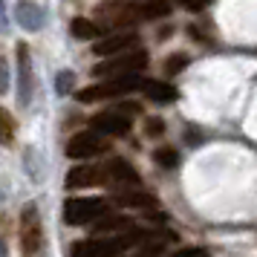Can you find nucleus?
<instances>
[{
    "label": "nucleus",
    "mask_w": 257,
    "mask_h": 257,
    "mask_svg": "<svg viewBox=\"0 0 257 257\" xmlns=\"http://www.w3.org/2000/svg\"><path fill=\"white\" fill-rule=\"evenodd\" d=\"M90 127L101 136H127L130 133V118L121 110H104V113H95L90 118Z\"/></svg>",
    "instance_id": "0eeeda50"
},
{
    "label": "nucleus",
    "mask_w": 257,
    "mask_h": 257,
    "mask_svg": "<svg viewBox=\"0 0 257 257\" xmlns=\"http://www.w3.org/2000/svg\"><path fill=\"white\" fill-rule=\"evenodd\" d=\"M136 44H139V35H136V32H113V35L101 38L93 47V52L101 55V58H107V55H118V52H124V49H133Z\"/></svg>",
    "instance_id": "1a4fd4ad"
},
{
    "label": "nucleus",
    "mask_w": 257,
    "mask_h": 257,
    "mask_svg": "<svg viewBox=\"0 0 257 257\" xmlns=\"http://www.w3.org/2000/svg\"><path fill=\"white\" fill-rule=\"evenodd\" d=\"M6 87H9V78H6V61L0 55V95L6 93Z\"/></svg>",
    "instance_id": "b1692460"
},
{
    "label": "nucleus",
    "mask_w": 257,
    "mask_h": 257,
    "mask_svg": "<svg viewBox=\"0 0 257 257\" xmlns=\"http://www.w3.org/2000/svg\"><path fill=\"white\" fill-rule=\"evenodd\" d=\"M18 18L26 24V29H38V24H41V12H38V6H32V0L18 3Z\"/></svg>",
    "instance_id": "dca6fc26"
},
{
    "label": "nucleus",
    "mask_w": 257,
    "mask_h": 257,
    "mask_svg": "<svg viewBox=\"0 0 257 257\" xmlns=\"http://www.w3.org/2000/svg\"><path fill=\"white\" fill-rule=\"evenodd\" d=\"M110 145L104 142L101 133H95V130H81V133H75L70 142H67V156L70 159H93V156H101Z\"/></svg>",
    "instance_id": "423d86ee"
},
{
    "label": "nucleus",
    "mask_w": 257,
    "mask_h": 257,
    "mask_svg": "<svg viewBox=\"0 0 257 257\" xmlns=\"http://www.w3.org/2000/svg\"><path fill=\"white\" fill-rule=\"evenodd\" d=\"M153 162L159 165V168H176V165H179V153H176L174 148H156Z\"/></svg>",
    "instance_id": "a211bd4d"
},
{
    "label": "nucleus",
    "mask_w": 257,
    "mask_h": 257,
    "mask_svg": "<svg viewBox=\"0 0 257 257\" xmlns=\"http://www.w3.org/2000/svg\"><path fill=\"white\" fill-rule=\"evenodd\" d=\"M151 240V231L142 228H127L124 234H113V237H93V240H78L72 243L70 257H118L124 248Z\"/></svg>",
    "instance_id": "f257e3e1"
},
{
    "label": "nucleus",
    "mask_w": 257,
    "mask_h": 257,
    "mask_svg": "<svg viewBox=\"0 0 257 257\" xmlns=\"http://www.w3.org/2000/svg\"><path fill=\"white\" fill-rule=\"evenodd\" d=\"M113 199H116L118 205H124V208H156V197H151L148 191H136V188L118 191Z\"/></svg>",
    "instance_id": "4468645a"
},
{
    "label": "nucleus",
    "mask_w": 257,
    "mask_h": 257,
    "mask_svg": "<svg viewBox=\"0 0 257 257\" xmlns=\"http://www.w3.org/2000/svg\"><path fill=\"white\" fill-rule=\"evenodd\" d=\"M139 72H133V75H116V78H107V81H98V84H90V87H84L78 90V101L81 104H93V101H107V98H118V95H127L133 90H139Z\"/></svg>",
    "instance_id": "20e7f679"
},
{
    "label": "nucleus",
    "mask_w": 257,
    "mask_h": 257,
    "mask_svg": "<svg viewBox=\"0 0 257 257\" xmlns=\"http://www.w3.org/2000/svg\"><path fill=\"white\" fill-rule=\"evenodd\" d=\"M179 3H182V9H188V12H199V9H205L214 0H179Z\"/></svg>",
    "instance_id": "4be33fe9"
},
{
    "label": "nucleus",
    "mask_w": 257,
    "mask_h": 257,
    "mask_svg": "<svg viewBox=\"0 0 257 257\" xmlns=\"http://www.w3.org/2000/svg\"><path fill=\"white\" fill-rule=\"evenodd\" d=\"M148 52L145 49H124L118 55H107L93 67V75L98 78H116V75H133V72H142L148 67Z\"/></svg>",
    "instance_id": "7ed1b4c3"
},
{
    "label": "nucleus",
    "mask_w": 257,
    "mask_h": 257,
    "mask_svg": "<svg viewBox=\"0 0 257 257\" xmlns=\"http://www.w3.org/2000/svg\"><path fill=\"white\" fill-rule=\"evenodd\" d=\"M107 182V174H104V165H75L64 185L70 191H78V188H95V185H104Z\"/></svg>",
    "instance_id": "6e6552de"
},
{
    "label": "nucleus",
    "mask_w": 257,
    "mask_h": 257,
    "mask_svg": "<svg viewBox=\"0 0 257 257\" xmlns=\"http://www.w3.org/2000/svg\"><path fill=\"white\" fill-rule=\"evenodd\" d=\"M159 248H162L159 243H156V245H148V248H142L139 254H133V257H159Z\"/></svg>",
    "instance_id": "393cba45"
},
{
    "label": "nucleus",
    "mask_w": 257,
    "mask_h": 257,
    "mask_svg": "<svg viewBox=\"0 0 257 257\" xmlns=\"http://www.w3.org/2000/svg\"><path fill=\"white\" fill-rule=\"evenodd\" d=\"M104 174H107V182H113V185H139V174H136V168L127 162V159H110L104 165Z\"/></svg>",
    "instance_id": "9d476101"
},
{
    "label": "nucleus",
    "mask_w": 257,
    "mask_h": 257,
    "mask_svg": "<svg viewBox=\"0 0 257 257\" xmlns=\"http://www.w3.org/2000/svg\"><path fill=\"white\" fill-rule=\"evenodd\" d=\"M18 245H21V257H44L47 254V237H44V225L38 217L35 205H26L18 220Z\"/></svg>",
    "instance_id": "f03ea898"
},
{
    "label": "nucleus",
    "mask_w": 257,
    "mask_h": 257,
    "mask_svg": "<svg viewBox=\"0 0 257 257\" xmlns=\"http://www.w3.org/2000/svg\"><path fill=\"white\" fill-rule=\"evenodd\" d=\"M18 81H21V101L29 104V98H32V87H35V78H32V58H29V47L21 44L18 47Z\"/></svg>",
    "instance_id": "9b49d317"
},
{
    "label": "nucleus",
    "mask_w": 257,
    "mask_h": 257,
    "mask_svg": "<svg viewBox=\"0 0 257 257\" xmlns=\"http://www.w3.org/2000/svg\"><path fill=\"white\" fill-rule=\"evenodd\" d=\"M107 214V199L101 197H70L64 202V222L67 225H87Z\"/></svg>",
    "instance_id": "39448f33"
},
{
    "label": "nucleus",
    "mask_w": 257,
    "mask_h": 257,
    "mask_svg": "<svg viewBox=\"0 0 257 257\" xmlns=\"http://www.w3.org/2000/svg\"><path fill=\"white\" fill-rule=\"evenodd\" d=\"M15 142V118L6 107H0V145H12Z\"/></svg>",
    "instance_id": "f3484780"
},
{
    "label": "nucleus",
    "mask_w": 257,
    "mask_h": 257,
    "mask_svg": "<svg viewBox=\"0 0 257 257\" xmlns=\"http://www.w3.org/2000/svg\"><path fill=\"white\" fill-rule=\"evenodd\" d=\"M72 87V72L67 70V72H61V78H58V93H67Z\"/></svg>",
    "instance_id": "5701e85b"
},
{
    "label": "nucleus",
    "mask_w": 257,
    "mask_h": 257,
    "mask_svg": "<svg viewBox=\"0 0 257 257\" xmlns=\"http://www.w3.org/2000/svg\"><path fill=\"white\" fill-rule=\"evenodd\" d=\"M171 257H208V251H205V248H199V245H188V248L174 251Z\"/></svg>",
    "instance_id": "412c9836"
},
{
    "label": "nucleus",
    "mask_w": 257,
    "mask_h": 257,
    "mask_svg": "<svg viewBox=\"0 0 257 257\" xmlns=\"http://www.w3.org/2000/svg\"><path fill=\"white\" fill-rule=\"evenodd\" d=\"M145 133H148V136H162L165 121L162 118H148V121H145Z\"/></svg>",
    "instance_id": "aec40b11"
},
{
    "label": "nucleus",
    "mask_w": 257,
    "mask_h": 257,
    "mask_svg": "<svg viewBox=\"0 0 257 257\" xmlns=\"http://www.w3.org/2000/svg\"><path fill=\"white\" fill-rule=\"evenodd\" d=\"M70 32L78 41H95V38L104 32V26L98 24V21H90V18H75L70 24Z\"/></svg>",
    "instance_id": "2eb2a0df"
},
{
    "label": "nucleus",
    "mask_w": 257,
    "mask_h": 257,
    "mask_svg": "<svg viewBox=\"0 0 257 257\" xmlns=\"http://www.w3.org/2000/svg\"><path fill=\"white\" fill-rule=\"evenodd\" d=\"M185 67H188L185 55H171V58L165 61V72H168V75H176V72H182Z\"/></svg>",
    "instance_id": "6ab92c4d"
},
{
    "label": "nucleus",
    "mask_w": 257,
    "mask_h": 257,
    "mask_svg": "<svg viewBox=\"0 0 257 257\" xmlns=\"http://www.w3.org/2000/svg\"><path fill=\"white\" fill-rule=\"evenodd\" d=\"M127 228H133V220L124 217V214H101L93 222L95 234H121V231H127Z\"/></svg>",
    "instance_id": "ddd939ff"
},
{
    "label": "nucleus",
    "mask_w": 257,
    "mask_h": 257,
    "mask_svg": "<svg viewBox=\"0 0 257 257\" xmlns=\"http://www.w3.org/2000/svg\"><path fill=\"white\" fill-rule=\"evenodd\" d=\"M139 90L151 101H156V104H171V101H176V87L174 84H168V81H156V78H142L139 84Z\"/></svg>",
    "instance_id": "f8f14e48"
}]
</instances>
